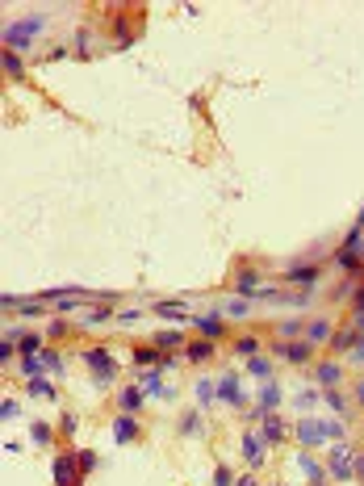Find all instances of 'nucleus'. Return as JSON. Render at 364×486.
I'll return each instance as SVG.
<instances>
[{
    "instance_id": "f257e3e1",
    "label": "nucleus",
    "mask_w": 364,
    "mask_h": 486,
    "mask_svg": "<svg viewBox=\"0 0 364 486\" xmlns=\"http://www.w3.org/2000/svg\"><path fill=\"white\" fill-rule=\"evenodd\" d=\"M80 360L92 369V386H109V382H118V357H113L105 344H89V348H80Z\"/></svg>"
},
{
    "instance_id": "f03ea898",
    "label": "nucleus",
    "mask_w": 364,
    "mask_h": 486,
    "mask_svg": "<svg viewBox=\"0 0 364 486\" xmlns=\"http://www.w3.org/2000/svg\"><path fill=\"white\" fill-rule=\"evenodd\" d=\"M46 30V17L42 13H30V17H21V21H13V26H4V51H30V42L38 34Z\"/></svg>"
},
{
    "instance_id": "7ed1b4c3",
    "label": "nucleus",
    "mask_w": 364,
    "mask_h": 486,
    "mask_svg": "<svg viewBox=\"0 0 364 486\" xmlns=\"http://www.w3.org/2000/svg\"><path fill=\"white\" fill-rule=\"evenodd\" d=\"M327 474H331V482H339V486L356 482V449L331 445V453H327Z\"/></svg>"
},
{
    "instance_id": "20e7f679",
    "label": "nucleus",
    "mask_w": 364,
    "mask_h": 486,
    "mask_svg": "<svg viewBox=\"0 0 364 486\" xmlns=\"http://www.w3.org/2000/svg\"><path fill=\"white\" fill-rule=\"evenodd\" d=\"M293 436H298V445H302L305 453H310V449L327 445V420H314V415H302V420L293 423Z\"/></svg>"
},
{
    "instance_id": "39448f33",
    "label": "nucleus",
    "mask_w": 364,
    "mask_h": 486,
    "mask_svg": "<svg viewBox=\"0 0 364 486\" xmlns=\"http://www.w3.org/2000/svg\"><path fill=\"white\" fill-rule=\"evenodd\" d=\"M314 344H305V340H276L273 344V357H280V360H289V365H314Z\"/></svg>"
},
{
    "instance_id": "423d86ee",
    "label": "nucleus",
    "mask_w": 364,
    "mask_h": 486,
    "mask_svg": "<svg viewBox=\"0 0 364 486\" xmlns=\"http://www.w3.org/2000/svg\"><path fill=\"white\" fill-rule=\"evenodd\" d=\"M51 478H55V486H84V474H80L76 453H59V457H55V461H51Z\"/></svg>"
},
{
    "instance_id": "0eeeda50",
    "label": "nucleus",
    "mask_w": 364,
    "mask_h": 486,
    "mask_svg": "<svg viewBox=\"0 0 364 486\" xmlns=\"http://www.w3.org/2000/svg\"><path fill=\"white\" fill-rule=\"evenodd\" d=\"M323 281V268L318 264H293L280 273V285H302V290H314Z\"/></svg>"
},
{
    "instance_id": "6e6552de",
    "label": "nucleus",
    "mask_w": 364,
    "mask_h": 486,
    "mask_svg": "<svg viewBox=\"0 0 364 486\" xmlns=\"http://www.w3.org/2000/svg\"><path fill=\"white\" fill-rule=\"evenodd\" d=\"M193 327H197V335H201V340H213V344H218V340L226 335V315L213 306V310H206V315H197V319H193Z\"/></svg>"
},
{
    "instance_id": "1a4fd4ad",
    "label": "nucleus",
    "mask_w": 364,
    "mask_h": 486,
    "mask_svg": "<svg viewBox=\"0 0 364 486\" xmlns=\"http://www.w3.org/2000/svg\"><path fill=\"white\" fill-rule=\"evenodd\" d=\"M335 335V319H327V315H314V319H305V344H314V348H327Z\"/></svg>"
},
{
    "instance_id": "9d476101",
    "label": "nucleus",
    "mask_w": 364,
    "mask_h": 486,
    "mask_svg": "<svg viewBox=\"0 0 364 486\" xmlns=\"http://www.w3.org/2000/svg\"><path fill=\"white\" fill-rule=\"evenodd\" d=\"M264 457H268V445H264V436L247 427V432H243V461H247V470L256 474V470L264 465Z\"/></svg>"
},
{
    "instance_id": "9b49d317",
    "label": "nucleus",
    "mask_w": 364,
    "mask_h": 486,
    "mask_svg": "<svg viewBox=\"0 0 364 486\" xmlns=\"http://www.w3.org/2000/svg\"><path fill=\"white\" fill-rule=\"evenodd\" d=\"M231 290H235V298H256V293L264 290V285H260V273H256L251 264H239L235 277H231Z\"/></svg>"
},
{
    "instance_id": "f8f14e48",
    "label": "nucleus",
    "mask_w": 364,
    "mask_h": 486,
    "mask_svg": "<svg viewBox=\"0 0 364 486\" xmlns=\"http://www.w3.org/2000/svg\"><path fill=\"white\" fill-rule=\"evenodd\" d=\"M343 382V365L335 357H327V360H314V386H323V390H335Z\"/></svg>"
},
{
    "instance_id": "ddd939ff",
    "label": "nucleus",
    "mask_w": 364,
    "mask_h": 486,
    "mask_svg": "<svg viewBox=\"0 0 364 486\" xmlns=\"http://www.w3.org/2000/svg\"><path fill=\"white\" fill-rule=\"evenodd\" d=\"M218 398H222L226 407H235V411H247V394H243V382L235 373H226V378L218 382Z\"/></svg>"
},
{
    "instance_id": "4468645a",
    "label": "nucleus",
    "mask_w": 364,
    "mask_h": 486,
    "mask_svg": "<svg viewBox=\"0 0 364 486\" xmlns=\"http://www.w3.org/2000/svg\"><path fill=\"white\" fill-rule=\"evenodd\" d=\"M143 436V427H138V415H130V411H118V420H113V445H134Z\"/></svg>"
},
{
    "instance_id": "2eb2a0df",
    "label": "nucleus",
    "mask_w": 364,
    "mask_h": 486,
    "mask_svg": "<svg viewBox=\"0 0 364 486\" xmlns=\"http://www.w3.org/2000/svg\"><path fill=\"white\" fill-rule=\"evenodd\" d=\"M256 407L260 411H280L285 407V390H280V382H264V386H256Z\"/></svg>"
},
{
    "instance_id": "dca6fc26",
    "label": "nucleus",
    "mask_w": 364,
    "mask_h": 486,
    "mask_svg": "<svg viewBox=\"0 0 364 486\" xmlns=\"http://www.w3.org/2000/svg\"><path fill=\"white\" fill-rule=\"evenodd\" d=\"M298 470L305 474V482H310V486H327V482H331V474H327V461H314L305 449L298 453Z\"/></svg>"
},
{
    "instance_id": "f3484780",
    "label": "nucleus",
    "mask_w": 364,
    "mask_h": 486,
    "mask_svg": "<svg viewBox=\"0 0 364 486\" xmlns=\"http://www.w3.org/2000/svg\"><path fill=\"white\" fill-rule=\"evenodd\" d=\"M356 344H360V331L348 323V327H335V335H331V344H327V348H331V357H348Z\"/></svg>"
},
{
    "instance_id": "a211bd4d",
    "label": "nucleus",
    "mask_w": 364,
    "mask_h": 486,
    "mask_svg": "<svg viewBox=\"0 0 364 486\" xmlns=\"http://www.w3.org/2000/svg\"><path fill=\"white\" fill-rule=\"evenodd\" d=\"M260 436H264V445L268 449H276L285 436H289V423L280 420V411H273V415H264V423H260Z\"/></svg>"
},
{
    "instance_id": "6ab92c4d",
    "label": "nucleus",
    "mask_w": 364,
    "mask_h": 486,
    "mask_svg": "<svg viewBox=\"0 0 364 486\" xmlns=\"http://www.w3.org/2000/svg\"><path fill=\"white\" fill-rule=\"evenodd\" d=\"M155 348H159V353H176V348H188V340H184V331L181 327H163V331H155V340H151Z\"/></svg>"
},
{
    "instance_id": "aec40b11",
    "label": "nucleus",
    "mask_w": 364,
    "mask_h": 486,
    "mask_svg": "<svg viewBox=\"0 0 364 486\" xmlns=\"http://www.w3.org/2000/svg\"><path fill=\"white\" fill-rule=\"evenodd\" d=\"M151 315H155V319H168V323H188V319H193L184 302H155Z\"/></svg>"
},
{
    "instance_id": "412c9836",
    "label": "nucleus",
    "mask_w": 364,
    "mask_h": 486,
    "mask_svg": "<svg viewBox=\"0 0 364 486\" xmlns=\"http://www.w3.org/2000/svg\"><path fill=\"white\" fill-rule=\"evenodd\" d=\"M143 403H147V394H143V386H121V394H118V407H121V411L138 415V411H143Z\"/></svg>"
},
{
    "instance_id": "4be33fe9",
    "label": "nucleus",
    "mask_w": 364,
    "mask_h": 486,
    "mask_svg": "<svg viewBox=\"0 0 364 486\" xmlns=\"http://www.w3.org/2000/svg\"><path fill=\"white\" fill-rule=\"evenodd\" d=\"M26 394H30V398H46V403L59 398V390H55V382H51L46 373H42V378H30V382H26Z\"/></svg>"
},
{
    "instance_id": "5701e85b",
    "label": "nucleus",
    "mask_w": 364,
    "mask_h": 486,
    "mask_svg": "<svg viewBox=\"0 0 364 486\" xmlns=\"http://www.w3.org/2000/svg\"><path fill=\"white\" fill-rule=\"evenodd\" d=\"M184 360H193V365H206V360H213V340H193V344L184 348Z\"/></svg>"
},
{
    "instance_id": "b1692460",
    "label": "nucleus",
    "mask_w": 364,
    "mask_h": 486,
    "mask_svg": "<svg viewBox=\"0 0 364 486\" xmlns=\"http://www.w3.org/2000/svg\"><path fill=\"white\" fill-rule=\"evenodd\" d=\"M143 394H151V398H172V390L163 386V378H159V369H151V373H143Z\"/></svg>"
},
{
    "instance_id": "393cba45",
    "label": "nucleus",
    "mask_w": 364,
    "mask_h": 486,
    "mask_svg": "<svg viewBox=\"0 0 364 486\" xmlns=\"http://www.w3.org/2000/svg\"><path fill=\"white\" fill-rule=\"evenodd\" d=\"M247 378H260V382H273V357H251L247 360Z\"/></svg>"
},
{
    "instance_id": "a878e982",
    "label": "nucleus",
    "mask_w": 364,
    "mask_h": 486,
    "mask_svg": "<svg viewBox=\"0 0 364 486\" xmlns=\"http://www.w3.org/2000/svg\"><path fill=\"white\" fill-rule=\"evenodd\" d=\"M30 440L38 445V449H51V445H55V427H51V423H42V420H34L30 423Z\"/></svg>"
},
{
    "instance_id": "bb28decb",
    "label": "nucleus",
    "mask_w": 364,
    "mask_h": 486,
    "mask_svg": "<svg viewBox=\"0 0 364 486\" xmlns=\"http://www.w3.org/2000/svg\"><path fill=\"white\" fill-rule=\"evenodd\" d=\"M159 348H155V344H138V348H134V365H138V369H159Z\"/></svg>"
},
{
    "instance_id": "cd10ccee",
    "label": "nucleus",
    "mask_w": 364,
    "mask_h": 486,
    "mask_svg": "<svg viewBox=\"0 0 364 486\" xmlns=\"http://www.w3.org/2000/svg\"><path fill=\"white\" fill-rule=\"evenodd\" d=\"M305 335V319H280L276 323V340H302Z\"/></svg>"
},
{
    "instance_id": "c85d7f7f",
    "label": "nucleus",
    "mask_w": 364,
    "mask_h": 486,
    "mask_svg": "<svg viewBox=\"0 0 364 486\" xmlns=\"http://www.w3.org/2000/svg\"><path fill=\"white\" fill-rule=\"evenodd\" d=\"M42 348H46V335H34V331H26V335L17 340V353H21V357H38Z\"/></svg>"
},
{
    "instance_id": "c756f323",
    "label": "nucleus",
    "mask_w": 364,
    "mask_h": 486,
    "mask_svg": "<svg viewBox=\"0 0 364 486\" xmlns=\"http://www.w3.org/2000/svg\"><path fill=\"white\" fill-rule=\"evenodd\" d=\"M323 398H327V407H331L335 415H352V403H348V394L335 386V390H323Z\"/></svg>"
},
{
    "instance_id": "7c9ffc66",
    "label": "nucleus",
    "mask_w": 364,
    "mask_h": 486,
    "mask_svg": "<svg viewBox=\"0 0 364 486\" xmlns=\"http://www.w3.org/2000/svg\"><path fill=\"white\" fill-rule=\"evenodd\" d=\"M96 323H118V310L113 306H101V310L84 315V319H76V327H96Z\"/></svg>"
},
{
    "instance_id": "2f4dec72",
    "label": "nucleus",
    "mask_w": 364,
    "mask_h": 486,
    "mask_svg": "<svg viewBox=\"0 0 364 486\" xmlns=\"http://www.w3.org/2000/svg\"><path fill=\"white\" fill-rule=\"evenodd\" d=\"M235 357L239 360L260 357V340H256V335H239V340H235Z\"/></svg>"
},
{
    "instance_id": "473e14b6",
    "label": "nucleus",
    "mask_w": 364,
    "mask_h": 486,
    "mask_svg": "<svg viewBox=\"0 0 364 486\" xmlns=\"http://www.w3.org/2000/svg\"><path fill=\"white\" fill-rule=\"evenodd\" d=\"M222 315H226V319H247V315H251V298H231V302L222 306Z\"/></svg>"
},
{
    "instance_id": "72a5a7b5",
    "label": "nucleus",
    "mask_w": 364,
    "mask_h": 486,
    "mask_svg": "<svg viewBox=\"0 0 364 486\" xmlns=\"http://www.w3.org/2000/svg\"><path fill=\"white\" fill-rule=\"evenodd\" d=\"M181 436H201V411H184L181 415Z\"/></svg>"
},
{
    "instance_id": "f704fd0d",
    "label": "nucleus",
    "mask_w": 364,
    "mask_h": 486,
    "mask_svg": "<svg viewBox=\"0 0 364 486\" xmlns=\"http://www.w3.org/2000/svg\"><path fill=\"white\" fill-rule=\"evenodd\" d=\"M4 71H9L13 80H26V64H21L17 51H4Z\"/></svg>"
},
{
    "instance_id": "c9c22d12",
    "label": "nucleus",
    "mask_w": 364,
    "mask_h": 486,
    "mask_svg": "<svg viewBox=\"0 0 364 486\" xmlns=\"http://www.w3.org/2000/svg\"><path fill=\"white\" fill-rule=\"evenodd\" d=\"M21 373H26V378H42V373H46L42 353H38V357H21Z\"/></svg>"
},
{
    "instance_id": "e433bc0d",
    "label": "nucleus",
    "mask_w": 364,
    "mask_h": 486,
    "mask_svg": "<svg viewBox=\"0 0 364 486\" xmlns=\"http://www.w3.org/2000/svg\"><path fill=\"white\" fill-rule=\"evenodd\" d=\"M213 398H218V386H213L210 378H201V382H197V403H201V407H210Z\"/></svg>"
},
{
    "instance_id": "4c0bfd02",
    "label": "nucleus",
    "mask_w": 364,
    "mask_h": 486,
    "mask_svg": "<svg viewBox=\"0 0 364 486\" xmlns=\"http://www.w3.org/2000/svg\"><path fill=\"white\" fill-rule=\"evenodd\" d=\"M76 461H80V474H92L101 465V457L92 453V449H76Z\"/></svg>"
},
{
    "instance_id": "58836bf2",
    "label": "nucleus",
    "mask_w": 364,
    "mask_h": 486,
    "mask_svg": "<svg viewBox=\"0 0 364 486\" xmlns=\"http://www.w3.org/2000/svg\"><path fill=\"white\" fill-rule=\"evenodd\" d=\"M318 398H323V390H302L293 403H298V411H305V415H310V407H318Z\"/></svg>"
},
{
    "instance_id": "ea45409f",
    "label": "nucleus",
    "mask_w": 364,
    "mask_h": 486,
    "mask_svg": "<svg viewBox=\"0 0 364 486\" xmlns=\"http://www.w3.org/2000/svg\"><path fill=\"white\" fill-rule=\"evenodd\" d=\"M348 315H352V327H356V323H364V285L356 290V298L348 302Z\"/></svg>"
},
{
    "instance_id": "a19ab883",
    "label": "nucleus",
    "mask_w": 364,
    "mask_h": 486,
    "mask_svg": "<svg viewBox=\"0 0 364 486\" xmlns=\"http://www.w3.org/2000/svg\"><path fill=\"white\" fill-rule=\"evenodd\" d=\"M67 331H71V323H67V319H51V323H46V340H63Z\"/></svg>"
},
{
    "instance_id": "79ce46f5",
    "label": "nucleus",
    "mask_w": 364,
    "mask_h": 486,
    "mask_svg": "<svg viewBox=\"0 0 364 486\" xmlns=\"http://www.w3.org/2000/svg\"><path fill=\"white\" fill-rule=\"evenodd\" d=\"M0 420H21V403L17 398H4L0 403Z\"/></svg>"
},
{
    "instance_id": "37998d69",
    "label": "nucleus",
    "mask_w": 364,
    "mask_h": 486,
    "mask_svg": "<svg viewBox=\"0 0 364 486\" xmlns=\"http://www.w3.org/2000/svg\"><path fill=\"white\" fill-rule=\"evenodd\" d=\"M42 360H46V373H63V357L55 348H42Z\"/></svg>"
},
{
    "instance_id": "c03bdc74",
    "label": "nucleus",
    "mask_w": 364,
    "mask_h": 486,
    "mask_svg": "<svg viewBox=\"0 0 364 486\" xmlns=\"http://www.w3.org/2000/svg\"><path fill=\"white\" fill-rule=\"evenodd\" d=\"M343 420H327V440H335V445H343Z\"/></svg>"
},
{
    "instance_id": "a18cd8bd",
    "label": "nucleus",
    "mask_w": 364,
    "mask_h": 486,
    "mask_svg": "<svg viewBox=\"0 0 364 486\" xmlns=\"http://www.w3.org/2000/svg\"><path fill=\"white\" fill-rule=\"evenodd\" d=\"M213 486H235V474L226 465H213Z\"/></svg>"
},
{
    "instance_id": "49530a36",
    "label": "nucleus",
    "mask_w": 364,
    "mask_h": 486,
    "mask_svg": "<svg viewBox=\"0 0 364 486\" xmlns=\"http://www.w3.org/2000/svg\"><path fill=\"white\" fill-rule=\"evenodd\" d=\"M89 46H92V34L89 30H76V55H89Z\"/></svg>"
},
{
    "instance_id": "de8ad7c7",
    "label": "nucleus",
    "mask_w": 364,
    "mask_h": 486,
    "mask_svg": "<svg viewBox=\"0 0 364 486\" xmlns=\"http://www.w3.org/2000/svg\"><path fill=\"white\" fill-rule=\"evenodd\" d=\"M59 436H76V415H59Z\"/></svg>"
},
{
    "instance_id": "09e8293b",
    "label": "nucleus",
    "mask_w": 364,
    "mask_h": 486,
    "mask_svg": "<svg viewBox=\"0 0 364 486\" xmlns=\"http://www.w3.org/2000/svg\"><path fill=\"white\" fill-rule=\"evenodd\" d=\"M348 365H360V369H364V335H360V344L348 353Z\"/></svg>"
},
{
    "instance_id": "8fccbe9b",
    "label": "nucleus",
    "mask_w": 364,
    "mask_h": 486,
    "mask_svg": "<svg viewBox=\"0 0 364 486\" xmlns=\"http://www.w3.org/2000/svg\"><path fill=\"white\" fill-rule=\"evenodd\" d=\"M13 353H17V344H13V340H0V360H4V365L13 360Z\"/></svg>"
},
{
    "instance_id": "3c124183",
    "label": "nucleus",
    "mask_w": 364,
    "mask_h": 486,
    "mask_svg": "<svg viewBox=\"0 0 364 486\" xmlns=\"http://www.w3.org/2000/svg\"><path fill=\"white\" fill-rule=\"evenodd\" d=\"M138 319H143V310H121V315H118V323H121V327L138 323Z\"/></svg>"
},
{
    "instance_id": "603ef678",
    "label": "nucleus",
    "mask_w": 364,
    "mask_h": 486,
    "mask_svg": "<svg viewBox=\"0 0 364 486\" xmlns=\"http://www.w3.org/2000/svg\"><path fill=\"white\" fill-rule=\"evenodd\" d=\"M356 482L364 486V449H356Z\"/></svg>"
},
{
    "instance_id": "864d4df0",
    "label": "nucleus",
    "mask_w": 364,
    "mask_h": 486,
    "mask_svg": "<svg viewBox=\"0 0 364 486\" xmlns=\"http://www.w3.org/2000/svg\"><path fill=\"white\" fill-rule=\"evenodd\" d=\"M235 486H260V482H256V474L247 470V474H239V478H235Z\"/></svg>"
},
{
    "instance_id": "5fc2aeb1",
    "label": "nucleus",
    "mask_w": 364,
    "mask_h": 486,
    "mask_svg": "<svg viewBox=\"0 0 364 486\" xmlns=\"http://www.w3.org/2000/svg\"><path fill=\"white\" fill-rule=\"evenodd\" d=\"M352 398H356V407H364V378L356 382V390H352Z\"/></svg>"
},
{
    "instance_id": "6e6d98bb",
    "label": "nucleus",
    "mask_w": 364,
    "mask_h": 486,
    "mask_svg": "<svg viewBox=\"0 0 364 486\" xmlns=\"http://www.w3.org/2000/svg\"><path fill=\"white\" fill-rule=\"evenodd\" d=\"M356 227H360V231H364V210H360V218H356Z\"/></svg>"
},
{
    "instance_id": "4d7b16f0",
    "label": "nucleus",
    "mask_w": 364,
    "mask_h": 486,
    "mask_svg": "<svg viewBox=\"0 0 364 486\" xmlns=\"http://www.w3.org/2000/svg\"><path fill=\"white\" fill-rule=\"evenodd\" d=\"M356 331H360V335H364V323H356Z\"/></svg>"
},
{
    "instance_id": "13d9d810",
    "label": "nucleus",
    "mask_w": 364,
    "mask_h": 486,
    "mask_svg": "<svg viewBox=\"0 0 364 486\" xmlns=\"http://www.w3.org/2000/svg\"><path fill=\"white\" fill-rule=\"evenodd\" d=\"M273 486H285V482H273Z\"/></svg>"
}]
</instances>
